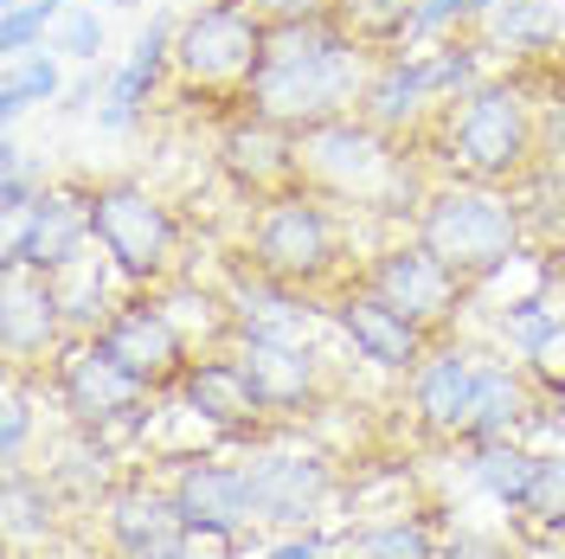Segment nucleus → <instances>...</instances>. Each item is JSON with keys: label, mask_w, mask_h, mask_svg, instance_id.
I'll list each match as a JSON object with an SVG mask.
<instances>
[{"label": "nucleus", "mask_w": 565, "mask_h": 559, "mask_svg": "<svg viewBox=\"0 0 565 559\" xmlns=\"http://www.w3.org/2000/svg\"><path fill=\"white\" fill-rule=\"evenodd\" d=\"M380 45L341 27V20H296V27H270V52L257 77L245 84L250 116L277 123L289 136L302 129H321V123H341V116H360L366 104V84L380 71Z\"/></svg>", "instance_id": "obj_1"}, {"label": "nucleus", "mask_w": 565, "mask_h": 559, "mask_svg": "<svg viewBox=\"0 0 565 559\" xmlns=\"http://www.w3.org/2000/svg\"><path fill=\"white\" fill-rule=\"evenodd\" d=\"M296 187H309L334 212H366V219H418L430 180L398 148V136L373 129L366 116H341L296 136Z\"/></svg>", "instance_id": "obj_2"}, {"label": "nucleus", "mask_w": 565, "mask_h": 559, "mask_svg": "<svg viewBox=\"0 0 565 559\" xmlns=\"http://www.w3.org/2000/svg\"><path fill=\"white\" fill-rule=\"evenodd\" d=\"M437 155L457 168L462 180L482 187H514L540 168V109L521 84L508 77H482L476 91H462L444 104L437 123Z\"/></svg>", "instance_id": "obj_3"}, {"label": "nucleus", "mask_w": 565, "mask_h": 559, "mask_svg": "<svg viewBox=\"0 0 565 559\" xmlns=\"http://www.w3.org/2000/svg\"><path fill=\"white\" fill-rule=\"evenodd\" d=\"M245 264L270 283L302 296H334L348 283V232L341 212L316 200L309 187H282L270 200H250L245 219Z\"/></svg>", "instance_id": "obj_4"}, {"label": "nucleus", "mask_w": 565, "mask_h": 559, "mask_svg": "<svg viewBox=\"0 0 565 559\" xmlns=\"http://www.w3.org/2000/svg\"><path fill=\"white\" fill-rule=\"evenodd\" d=\"M412 239L437 251L444 264H457L469 283L494 277L521 257L527 239V207L508 193V187H482V180H430L418 219H412Z\"/></svg>", "instance_id": "obj_5"}, {"label": "nucleus", "mask_w": 565, "mask_h": 559, "mask_svg": "<svg viewBox=\"0 0 565 559\" xmlns=\"http://www.w3.org/2000/svg\"><path fill=\"white\" fill-rule=\"evenodd\" d=\"M90 219H97V251L116 277L141 283V289H168L180 277V212L141 187V180H97L90 187Z\"/></svg>", "instance_id": "obj_6"}, {"label": "nucleus", "mask_w": 565, "mask_h": 559, "mask_svg": "<svg viewBox=\"0 0 565 559\" xmlns=\"http://www.w3.org/2000/svg\"><path fill=\"white\" fill-rule=\"evenodd\" d=\"M270 52V20H257L245 0H206L174 33V77L200 97L245 104V84Z\"/></svg>", "instance_id": "obj_7"}, {"label": "nucleus", "mask_w": 565, "mask_h": 559, "mask_svg": "<svg viewBox=\"0 0 565 559\" xmlns=\"http://www.w3.org/2000/svg\"><path fill=\"white\" fill-rule=\"evenodd\" d=\"M52 392H58V405H65L71 431H90V437H104L116 444L122 431H148V399H161V392H148V386L122 367V360H109L97 348V335H77L58 360H52Z\"/></svg>", "instance_id": "obj_8"}, {"label": "nucleus", "mask_w": 565, "mask_h": 559, "mask_svg": "<svg viewBox=\"0 0 565 559\" xmlns=\"http://www.w3.org/2000/svg\"><path fill=\"white\" fill-rule=\"evenodd\" d=\"M360 283L380 289L392 309H405L418 328H430L437 341L450 335V321L462 315L469 289H476L457 264H444L424 239H392V245H380L366 264H360Z\"/></svg>", "instance_id": "obj_9"}, {"label": "nucleus", "mask_w": 565, "mask_h": 559, "mask_svg": "<svg viewBox=\"0 0 565 559\" xmlns=\"http://www.w3.org/2000/svg\"><path fill=\"white\" fill-rule=\"evenodd\" d=\"M71 341L77 335L65 321L58 283L45 271H26V264H0V354H7V380L45 373Z\"/></svg>", "instance_id": "obj_10"}, {"label": "nucleus", "mask_w": 565, "mask_h": 559, "mask_svg": "<svg viewBox=\"0 0 565 559\" xmlns=\"http://www.w3.org/2000/svg\"><path fill=\"white\" fill-rule=\"evenodd\" d=\"M97 348L109 360H122L148 392H174L180 373L193 367V341L174 321V309L161 303V289H141L129 303H116V315L97 328Z\"/></svg>", "instance_id": "obj_11"}, {"label": "nucleus", "mask_w": 565, "mask_h": 559, "mask_svg": "<svg viewBox=\"0 0 565 559\" xmlns=\"http://www.w3.org/2000/svg\"><path fill=\"white\" fill-rule=\"evenodd\" d=\"M245 476H250V502H257V527L302 534L334 502V463L316 451H282L270 437H257L245 451Z\"/></svg>", "instance_id": "obj_12"}, {"label": "nucleus", "mask_w": 565, "mask_h": 559, "mask_svg": "<svg viewBox=\"0 0 565 559\" xmlns=\"http://www.w3.org/2000/svg\"><path fill=\"white\" fill-rule=\"evenodd\" d=\"M97 251V219H90V187L77 180H58L33 200V212L20 225H7V251L0 264H26V271H45L58 277L71 264H84Z\"/></svg>", "instance_id": "obj_13"}, {"label": "nucleus", "mask_w": 565, "mask_h": 559, "mask_svg": "<svg viewBox=\"0 0 565 559\" xmlns=\"http://www.w3.org/2000/svg\"><path fill=\"white\" fill-rule=\"evenodd\" d=\"M328 315H334V328L353 341V354L366 360V367H380V373H398V380H412L424 367V354L437 348V335L418 328L405 309H392L380 289H366V283L353 277L341 283L334 296H328Z\"/></svg>", "instance_id": "obj_14"}, {"label": "nucleus", "mask_w": 565, "mask_h": 559, "mask_svg": "<svg viewBox=\"0 0 565 559\" xmlns=\"http://www.w3.org/2000/svg\"><path fill=\"white\" fill-rule=\"evenodd\" d=\"M174 399H180V412L186 419H200L206 431H218V437H270V405L257 399V386H250L245 373V360L232 348H206V354H193V367L180 373L174 386Z\"/></svg>", "instance_id": "obj_15"}, {"label": "nucleus", "mask_w": 565, "mask_h": 559, "mask_svg": "<svg viewBox=\"0 0 565 559\" xmlns=\"http://www.w3.org/2000/svg\"><path fill=\"white\" fill-rule=\"evenodd\" d=\"M174 495L180 521L193 534H245L257 527V502H250V476H245V456H174Z\"/></svg>", "instance_id": "obj_16"}, {"label": "nucleus", "mask_w": 565, "mask_h": 559, "mask_svg": "<svg viewBox=\"0 0 565 559\" xmlns=\"http://www.w3.org/2000/svg\"><path fill=\"white\" fill-rule=\"evenodd\" d=\"M476 373H482V348L469 341H437L424 354V367L412 373V419L424 437L437 444H469V405H476Z\"/></svg>", "instance_id": "obj_17"}, {"label": "nucleus", "mask_w": 565, "mask_h": 559, "mask_svg": "<svg viewBox=\"0 0 565 559\" xmlns=\"http://www.w3.org/2000/svg\"><path fill=\"white\" fill-rule=\"evenodd\" d=\"M232 354L245 360L257 399L270 405V419H302L316 412L328 380H321V354L309 341H270V335H238Z\"/></svg>", "instance_id": "obj_18"}, {"label": "nucleus", "mask_w": 565, "mask_h": 559, "mask_svg": "<svg viewBox=\"0 0 565 559\" xmlns=\"http://www.w3.org/2000/svg\"><path fill=\"white\" fill-rule=\"evenodd\" d=\"M174 33H180L174 13H154L136 33V52L109 71V91H104V104H97V129H104V136H129L141 116H148V97H154L161 77L174 71Z\"/></svg>", "instance_id": "obj_19"}, {"label": "nucleus", "mask_w": 565, "mask_h": 559, "mask_svg": "<svg viewBox=\"0 0 565 559\" xmlns=\"http://www.w3.org/2000/svg\"><path fill=\"white\" fill-rule=\"evenodd\" d=\"M218 175L232 180L245 200H270L282 187H296V136L238 109L218 136Z\"/></svg>", "instance_id": "obj_20"}, {"label": "nucleus", "mask_w": 565, "mask_h": 559, "mask_svg": "<svg viewBox=\"0 0 565 559\" xmlns=\"http://www.w3.org/2000/svg\"><path fill=\"white\" fill-rule=\"evenodd\" d=\"M104 534H109V547H116V559H161L186 540V521H180L168 489L122 483V489L104 495Z\"/></svg>", "instance_id": "obj_21"}, {"label": "nucleus", "mask_w": 565, "mask_h": 559, "mask_svg": "<svg viewBox=\"0 0 565 559\" xmlns=\"http://www.w3.org/2000/svg\"><path fill=\"white\" fill-rule=\"evenodd\" d=\"M533 419V373L508 354H482V373H476V405H469V444H489V437H514Z\"/></svg>", "instance_id": "obj_22"}, {"label": "nucleus", "mask_w": 565, "mask_h": 559, "mask_svg": "<svg viewBox=\"0 0 565 559\" xmlns=\"http://www.w3.org/2000/svg\"><path fill=\"white\" fill-rule=\"evenodd\" d=\"M58 502L65 489L45 476V470H7V483H0V527H7V547L26 559L33 547L45 540H58Z\"/></svg>", "instance_id": "obj_23"}, {"label": "nucleus", "mask_w": 565, "mask_h": 559, "mask_svg": "<svg viewBox=\"0 0 565 559\" xmlns=\"http://www.w3.org/2000/svg\"><path fill=\"white\" fill-rule=\"evenodd\" d=\"M476 39H482L489 52H521V59L559 52L565 45V7L559 0H494L489 20L476 27Z\"/></svg>", "instance_id": "obj_24"}, {"label": "nucleus", "mask_w": 565, "mask_h": 559, "mask_svg": "<svg viewBox=\"0 0 565 559\" xmlns=\"http://www.w3.org/2000/svg\"><path fill=\"white\" fill-rule=\"evenodd\" d=\"M469 476L476 489L501 502V508H527L533 495V476H540V451H527L521 437H489V444H469Z\"/></svg>", "instance_id": "obj_25"}, {"label": "nucleus", "mask_w": 565, "mask_h": 559, "mask_svg": "<svg viewBox=\"0 0 565 559\" xmlns=\"http://www.w3.org/2000/svg\"><path fill=\"white\" fill-rule=\"evenodd\" d=\"M341 559H437V534L424 515H380L341 534Z\"/></svg>", "instance_id": "obj_26"}, {"label": "nucleus", "mask_w": 565, "mask_h": 559, "mask_svg": "<svg viewBox=\"0 0 565 559\" xmlns=\"http://www.w3.org/2000/svg\"><path fill=\"white\" fill-rule=\"evenodd\" d=\"M58 97H65V77H58L52 45H45V52H26V59H7V77H0V123H7V129H13L26 109L58 104Z\"/></svg>", "instance_id": "obj_27"}, {"label": "nucleus", "mask_w": 565, "mask_h": 559, "mask_svg": "<svg viewBox=\"0 0 565 559\" xmlns=\"http://www.w3.org/2000/svg\"><path fill=\"white\" fill-rule=\"evenodd\" d=\"M52 283H58V303H65L71 335H97L109 315H116V303H109V283H104V264H97V257H84V264L58 271Z\"/></svg>", "instance_id": "obj_28"}, {"label": "nucleus", "mask_w": 565, "mask_h": 559, "mask_svg": "<svg viewBox=\"0 0 565 559\" xmlns=\"http://www.w3.org/2000/svg\"><path fill=\"white\" fill-rule=\"evenodd\" d=\"M559 328H565V315L553 309L546 296H521V303H508V309L494 315V335L508 341V354H514L521 367H527L533 354H540L546 341H553V335H559Z\"/></svg>", "instance_id": "obj_29"}, {"label": "nucleus", "mask_w": 565, "mask_h": 559, "mask_svg": "<svg viewBox=\"0 0 565 559\" xmlns=\"http://www.w3.org/2000/svg\"><path fill=\"white\" fill-rule=\"evenodd\" d=\"M65 7L71 0H26V7H13V13H0V52H7V59H26L39 39L65 20Z\"/></svg>", "instance_id": "obj_30"}, {"label": "nucleus", "mask_w": 565, "mask_h": 559, "mask_svg": "<svg viewBox=\"0 0 565 559\" xmlns=\"http://www.w3.org/2000/svg\"><path fill=\"white\" fill-rule=\"evenodd\" d=\"M540 534H553V540H565V451L540 456V476H533V495L527 508H521Z\"/></svg>", "instance_id": "obj_31"}, {"label": "nucleus", "mask_w": 565, "mask_h": 559, "mask_svg": "<svg viewBox=\"0 0 565 559\" xmlns=\"http://www.w3.org/2000/svg\"><path fill=\"white\" fill-rule=\"evenodd\" d=\"M45 45L65 52V59H77V65H97V59H104V20H97V7H65V20L52 27Z\"/></svg>", "instance_id": "obj_32"}, {"label": "nucleus", "mask_w": 565, "mask_h": 559, "mask_svg": "<svg viewBox=\"0 0 565 559\" xmlns=\"http://www.w3.org/2000/svg\"><path fill=\"white\" fill-rule=\"evenodd\" d=\"M26 444H33V399H26V380H7V412H0V463L20 470L26 463Z\"/></svg>", "instance_id": "obj_33"}, {"label": "nucleus", "mask_w": 565, "mask_h": 559, "mask_svg": "<svg viewBox=\"0 0 565 559\" xmlns=\"http://www.w3.org/2000/svg\"><path fill=\"white\" fill-rule=\"evenodd\" d=\"M245 7L270 27H296V20H341L348 0H245Z\"/></svg>", "instance_id": "obj_34"}, {"label": "nucleus", "mask_w": 565, "mask_h": 559, "mask_svg": "<svg viewBox=\"0 0 565 559\" xmlns=\"http://www.w3.org/2000/svg\"><path fill=\"white\" fill-rule=\"evenodd\" d=\"M437 559H521L501 534H469V527H457L450 540H437Z\"/></svg>", "instance_id": "obj_35"}, {"label": "nucleus", "mask_w": 565, "mask_h": 559, "mask_svg": "<svg viewBox=\"0 0 565 559\" xmlns=\"http://www.w3.org/2000/svg\"><path fill=\"white\" fill-rule=\"evenodd\" d=\"M161 559H238V553H232V534H193V527H186V540Z\"/></svg>", "instance_id": "obj_36"}, {"label": "nucleus", "mask_w": 565, "mask_h": 559, "mask_svg": "<svg viewBox=\"0 0 565 559\" xmlns=\"http://www.w3.org/2000/svg\"><path fill=\"white\" fill-rule=\"evenodd\" d=\"M341 553V540H321V534H289L282 547H270L264 559H334Z\"/></svg>", "instance_id": "obj_37"}, {"label": "nucleus", "mask_w": 565, "mask_h": 559, "mask_svg": "<svg viewBox=\"0 0 565 559\" xmlns=\"http://www.w3.org/2000/svg\"><path fill=\"white\" fill-rule=\"evenodd\" d=\"M104 91H109V77H97V71H84L77 84H65V97H58V116H77V109L104 104Z\"/></svg>", "instance_id": "obj_38"}, {"label": "nucleus", "mask_w": 565, "mask_h": 559, "mask_svg": "<svg viewBox=\"0 0 565 559\" xmlns=\"http://www.w3.org/2000/svg\"><path fill=\"white\" fill-rule=\"evenodd\" d=\"M104 7H141V0H104Z\"/></svg>", "instance_id": "obj_39"}, {"label": "nucleus", "mask_w": 565, "mask_h": 559, "mask_svg": "<svg viewBox=\"0 0 565 559\" xmlns=\"http://www.w3.org/2000/svg\"><path fill=\"white\" fill-rule=\"evenodd\" d=\"M559 553H565V540H559Z\"/></svg>", "instance_id": "obj_40"}, {"label": "nucleus", "mask_w": 565, "mask_h": 559, "mask_svg": "<svg viewBox=\"0 0 565 559\" xmlns=\"http://www.w3.org/2000/svg\"><path fill=\"white\" fill-rule=\"evenodd\" d=\"M13 559H20V553H13Z\"/></svg>", "instance_id": "obj_41"}, {"label": "nucleus", "mask_w": 565, "mask_h": 559, "mask_svg": "<svg viewBox=\"0 0 565 559\" xmlns=\"http://www.w3.org/2000/svg\"><path fill=\"white\" fill-rule=\"evenodd\" d=\"M559 7H565V0H559Z\"/></svg>", "instance_id": "obj_42"}]
</instances>
